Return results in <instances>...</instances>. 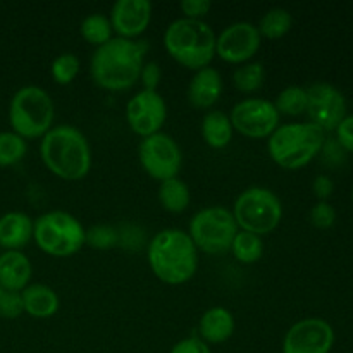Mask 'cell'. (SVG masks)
<instances>
[{"instance_id":"24","label":"cell","mask_w":353,"mask_h":353,"mask_svg":"<svg viewBox=\"0 0 353 353\" xmlns=\"http://www.w3.org/2000/svg\"><path fill=\"white\" fill-rule=\"evenodd\" d=\"M293 26V17L283 7H272L269 9L264 16L259 21V33L262 38H268V40H279V38L285 37Z\"/></svg>"},{"instance_id":"6","label":"cell","mask_w":353,"mask_h":353,"mask_svg":"<svg viewBox=\"0 0 353 353\" xmlns=\"http://www.w3.org/2000/svg\"><path fill=\"white\" fill-rule=\"evenodd\" d=\"M55 105L47 90L26 85L17 90L9 103V123L12 131L24 140L43 138L52 130Z\"/></svg>"},{"instance_id":"3","label":"cell","mask_w":353,"mask_h":353,"mask_svg":"<svg viewBox=\"0 0 353 353\" xmlns=\"http://www.w3.org/2000/svg\"><path fill=\"white\" fill-rule=\"evenodd\" d=\"M40 155L45 168L65 181H79L92 169L88 138L71 124H59L41 138Z\"/></svg>"},{"instance_id":"17","label":"cell","mask_w":353,"mask_h":353,"mask_svg":"<svg viewBox=\"0 0 353 353\" xmlns=\"http://www.w3.org/2000/svg\"><path fill=\"white\" fill-rule=\"evenodd\" d=\"M223 93V76L212 65L195 71L190 79L186 99L195 109H212Z\"/></svg>"},{"instance_id":"14","label":"cell","mask_w":353,"mask_h":353,"mask_svg":"<svg viewBox=\"0 0 353 353\" xmlns=\"http://www.w3.org/2000/svg\"><path fill=\"white\" fill-rule=\"evenodd\" d=\"M168 119V105L159 92L141 90L126 103V121L130 130L141 138L159 133Z\"/></svg>"},{"instance_id":"5","label":"cell","mask_w":353,"mask_h":353,"mask_svg":"<svg viewBox=\"0 0 353 353\" xmlns=\"http://www.w3.org/2000/svg\"><path fill=\"white\" fill-rule=\"evenodd\" d=\"M323 145L324 131L312 123L283 124L268 138L269 157L290 171L305 168Z\"/></svg>"},{"instance_id":"34","label":"cell","mask_w":353,"mask_h":353,"mask_svg":"<svg viewBox=\"0 0 353 353\" xmlns=\"http://www.w3.org/2000/svg\"><path fill=\"white\" fill-rule=\"evenodd\" d=\"M162 79V69L161 65L155 61L145 62L143 68L140 71V78L138 81H141V86L143 90H148V92H157V86L161 85Z\"/></svg>"},{"instance_id":"32","label":"cell","mask_w":353,"mask_h":353,"mask_svg":"<svg viewBox=\"0 0 353 353\" xmlns=\"http://www.w3.org/2000/svg\"><path fill=\"white\" fill-rule=\"evenodd\" d=\"M23 312L21 293L9 292V290L0 286V317L2 319H17Z\"/></svg>"},{"instance_id":"22","label":"cell","mask_w":353,"mask_h":353,"mask_svg":"<svg viewBox=\"0 0 353 353\" xmlns=\"http://www.w3.org/2000/svg\"><path fill=\"white\" fill-rule=\"evenodd\" d=\"M200 131H202V138L205 140V143L216 150L226 148L233 140L234 133L230 116L223 110H209L203 116Z\"/></svg>"},{"instance_id":"28","label":"cell","mask_w":353,"mask_h":353,"mask_svg":"<svg viewBox=\"0 0 353 353\" xmlns=\"http://www.w3.org/2000/svg\"><path fill=\"white\" fill-rule=\"evenodd\" d=\"M276 110L279 116H300L307 110V88L303 86H286L285 90L279 92L274 102Z\"/></svg>"},{"instance_id":"4","label":"cell","mask_w":353,"mask_h":353,"mask_svg":"<svg viewBox=\"0 0 353 353\" xmlns=\"http://www.w3.org/2000/svg\"><path fill=\"white\" fill-rule=\"evenodd\" d=\"M164 47L178 64L199 71L216 55V33L205 21L181 17L165 28Z\"/></svg>"},{"instance_id":"23","label":"cell","mask_w":353,"mask_h":353,"mask_svg":"<svg viewBox=\"0 0 353 353\" xmlns=\"http://www.w3.org/2000/svg\"><path fill=\"white\" fill-rule=\"evenodd\" d=\"M159 202L168 212L181 214L188 209L192 202V193H190L188 185L178 176L171 179L161 181L159 185Z\"/></svg>"},{"instance_id":"15","label":"cell","mask_w":353,"mask_h":353,"mask_svg":"<svg viewBox=\"0 0 353 353\" xmlns=\"http://www.w3.org/2000/svg\"><path fill=\"white\" fill-rule=\"evenodd\" d=\"M334 345V331L319 317H307L293 324L283 340V353H330Z\"/></svg>"},{"instance_id":"2","label":"cell","mask_w":353,"mask_h":353,"mask_svg":"<svg viewBox=\"0 0 353 353\" xmlns=\"http://www.w3.org/2000/svg\"><path fill=\"white\" fill-rule=\"evenodd\" d=\"M148 265L159 281L165 285H185L199 269V250L190 234L168 228L154 234L147 248Z\"/></svg>"},{"instance_id":"7","label":"cell","mask_w":353,"mask_h":353,"mask_svg":"<svg viewBox=\"0 0 353 353\" xmlns=\"http://www.w3.org/2000/svg\"><path fill=\"white\" fill-rule=\"evenodd\" d=\"M86 230L65 210H50L34 219L33 240L50 257H71L85 247Z\"/></svg>"},{"instance_id":"33","label":"cell","mask_w":353,"mask_h":353,"mask_svg":"<svg viewBox=\"0 0 353 353\" xmlns=\"http://www.w3.org/2000/svg\"><path fill=\"white\" fill-rule=\"evenodd\" d=\"M336 221V210L327 202H317L310 209V223L319 230H330Z\"/></svg>"},{"instance_id":"18","label":"cell","mask_w":353,"mask_h":353,"mask_svg":"<svg viewBox=\"0 0 353 353\" xmlns=\"http://www.w3.org/2000/svg\"><path fill=\"white\" fill-rule=\"evenodd\" d=\"M33 268L28 255L21 250H6L0 254V286L9 292L21 293L31 281Z\"/></svg>"},{"instance_id":"13","label":"cell","mask_w":353,"mask_h":353,"mask_svg":"<svg viewBox=\"0 0 353 353\" xmlns=\"http://www.w3.org/2000/svg\"><path fill=\"white\" fill-rule=\"evenodd\" d=\"M262 37L257 26L248 21H238L224 28L216 37V55L230 64H247L257 55Z\"/></svg>"},{"instance_id":"38","label":"cell","mask_w":353,"mask_h":353,"mask_svg":"<svg viewBox=\"0 0 353 353\" xmlns=\"http://www.w3.org/2000/svg\"><path fill=\"white\" fill-rule=\"evenodd\" d=\"M312 190H314V193H316L317 199H319V202H326V200L331 196V193H333L334 185H333V181H331V178L321 174L314 179Z\"/></svg>"},{"instance_id":"31","label":"cell","mask_w":353,"mask_h":353,"mask_svg":"<svg viewBox=\"0 0 353 353\" xmlns=\"http://www.w3.org/2000/svg\"><path fill=\"white\" fill-rule=\"evenodd\" d=\"M117 243H119V231L109 224H97L85 233V245H90L97 250H109Z\"/></svg>"},{"instance_id":"27","label":"cell","mask_w":353,"mask_h":353,"mask_svg":"<svg viewBox=\"0 0 353 353\" xmlns=\"http://www.w3.org/2000/svg\"><path fill=\"white\" fill-rule=\"evenodd\" d=\"M265 71L261 62H247L234 69L233 83L238 92L241 93H255L264 85Z\"/></svg>"},{"instance_id":"11","label":"cell","mask_w":353,"mask_h":353,"mask_svg":"<svg viewBox=\"0 0 353 353\" xmlns=\"http://www.w3.org/2000/svg\"><path fill=\"white\" fill-rule=\"evenodd\" d=\"M279 117L274 102L259 97L240 100L230 114L233 130L252 140L271 137L278 130Z\"/></svg>"},{"instance_id":"1","label":"cell","mask_w":353,"mask_h":353,"mask_svg":"<svg viewBox=\"0 0 353 353\" xmlns=\"http://www.w3.org/2000/svg\"><path fill=\"white\" fill-rule=\"evenodd\" d=\"M147 45L143 41L114 37L95 48L90 61V74L97 86L107 92L130 90L140 78Z\"/></svg>"},{"instance_id":"16","label":"cell","mask_w":353,"mask_h":353,"mask_svg":"<svg viewBox=\"0 0 353 353\" xmlns=\"http://www.w3.org/2000/svg\"><path fill=\"white\" fill-rule=\"evenodd\" d=\"M110 24L119 38L134 40L152 21V3L148 0H117L110 9Z\"/></svg>"},{"instance_id":"25","label":"cell","mask_w":353,"mask_h":353,"mask_svg":"<svg viewBox=\"0 0 353 353\" xmlns=\"http://www.w3.org/2000/svg\"><path fill=\"white\" fill-rule=\"evenodd\" d=\"M230 252L240 264H255L264 254V241L257 234L240 230L231 243Z\"/></svg>"},{"instance_id":"21","label":"cell","mask_w":353,"mask_h":353,"mask_svg":"<svg viewBox=\"0 0 353 353\" xmlns=\"http://www.w3.org/2000/svg\"><path fill=\"white\" fill-rule=\"evenodd\" d=\"M234 333V317L224 307L205 310L199 321V338L207 345H221Z\"/></svg>"},{"instance_id":"35","label":"cell","mask_w":353,"mask_h":353,"mask_svg":"<svg viewBox=\"0 0 353 353\" xmlns=\"http://www.w3.org/2000/svg\"><path fill=\"white\" fill-rule=\"evenodd\" d=\"M179 7H181V12L185 14L186 19L203 21V17L212 9V3H210V0H183Z\"/></svg>"},{"instance_id":"12","label":"cell","mask_w":353,"mask_h":353,"mask_svg":"<svg viewBox=\"0 0 353 353\" xmlns=\"http://www.w3.org/2000/svg\"><path fill=\"white\" fill-rule=\"evenodd\" d=\"M307 116L309 123L326 133L334 131L347 117V102L343 93L330 83H314L307 88Z\"/></svg>"},{"instance_id":"29","label":"cell","mask_w":353,"mask_h":353,"mask_svg":"<svg viewBox=\"0 0 353 353\" xmlns=\"http://www.w3.org/2000/svg\"><path fill=\"white\" fill-rule=\"evenodd\" d=\"M28 143L14 131H0V168H10L26 157Z\"/></svg>"},{"instance_id":"20","label":"cell","mask_w":353,"mask_h":353,"mask_svg":"<svg viewBox=\"0 0 353 353\" xmlns=\"http://www.w3.org/2000/svg\"><path fill=\"white\" fill-rule=\"evenodd\" d=\"M21 300H23L24 312L34 319H48L55 316L61 305L55 290L43 283H30L21 292Z\"/></svg>"},{"instance_id":"19","label":"cell","mask_w":353,"mask_h":353,"mask_svg":"<svg viewBox=\"0 0 353 353\" xmlns=\"http://www.w3.org/2000/svg\"><path fill=\"white\" fill-rule=\"evenodd\" d=\"M33 224L28 214L12 210L0 217V247L6 250H21L33 240Z\"/></svg>"},{"instance_id":"30","label":"cell","mask_w":353,"mask_h":353,"mask_svg":"<svg viewBox=\"0 0 353 353\" xmlns=\"http://www.w3.org/2000/svg\"><path fill=\"white\" fill-rule=\"evenodd\" d=\"M79 68H81V64H79L78 55H74L72 52H64L52 61L50 74L57 85L65 86L71 85L78 78Z\"/></svg>"},{"instance_id":"37","label":"cell","mask_w":353,"mask_h":353,"mask_svg":"<svg viewBox=\"0 0 353 353\" xmlns=\"http://www.w3.org/2000/svg\"><path fill=\"white\" fill-rule=\"evenodd\" d=\"M334 131H336L338 143H340L345 150L353 152V114L345 117V119L338 124V128Z\"/></svg>"},{"instance_id":"36","label":"cell","mask_w":353,"mask_h":353,"mask_svg":"<svg viewBox=\"0 0 353 353\" xmlns=\"http://www.w3.org/2000/svg\"><path fill=\"white\" fill-rule=\"evenodd\" d=\"M169 353H212L210 352L209 345L199 336H188L179 340L174 347L171 348Z\"/></svg>"},{"instance_id":"8","label":"cell","mask_w":353,"mask_h":353,"mask_svg":"<svg viewBox=\"0 0 353 353\" xmlns=\"http://www.w3.org/2000/svg\"><path fill=\"white\" fill-rule=\"evenodd\" d=\"M233 216L241 231L257 236L272 233L283 217V205L279 196L264 186H252L243 190L234 200Z\"/></svg>"},{"instance_id":"39","label":"cell","mask_w":353,"mask_h":353,"mask_svg":"<svg viewBox=\"0 0 353 353\" xmlns=\"http://www.w3.org/2000/svg\"><path fill=\"white\" fill-rule=\"evenodd\" d=\"M352 200H353V190H352Z\"/></svg>"},{"instance_id":"26","label":"cell","mask_w":353,"mask_h":353,"mask_svg":"<svg viewBox=\"0 0 353 353\" xmlns=\"http://www.w3.org/2000/svg\"><path fill=\"white\" fill-rule=\"evenodd\" d=\"M79 31H81V37L85 38V41H88L93 47H102L107 41L112 40V24H110L109 16L105 14H90L85 19L81 21V26H79Z\"/></svg>"},{"instance_id":"10","label":"cell","mask_w":353,"mask_h":353,"mask_svg":"<svg viewBox=\"0 0 353 353\" xmlns=\"http://www.w3.org/2000/svg\"><path fill=\"white\" fill-rule=\"evenodd\" d=\"M138 159L143 171L157 181L176 178L181 171V148L171 134L162 133V131L141 138V143L138 147Z\"/></svg>"},{"instance_id":"9","label":"cell","mask_w":353,"mask_h":353,"mask_svg":"<svg viewBox=\"0 0 353 353\" xmlns=\"http://www.w3.org/2000/svg\"><path fill=\"white\" fill-rule=\"evenodd\" d=\"M240 231L231 209L210 205L200 209L190 221L188 234L196 250L209 255H223L231 250L234 236Z\"/></svg>"}]
</instances>
